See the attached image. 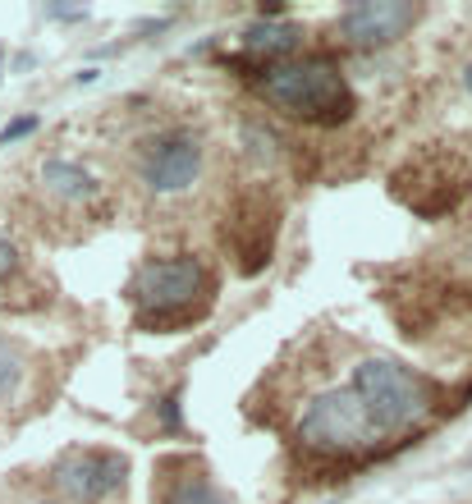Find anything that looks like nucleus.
I'll return each instance as SVG.
<instances>
[{
  "mask_svg": "<svg viewBox=\"0 0 472 504\" xmlns=\"http://www.w3.org/2000/svg\"><path fill=\"white\" fill-rule=\"evenodd\" d=\"M161 422H166V431L184 436V408H179V395H166V399H161Z\"/></svg>",
  "mask_w": 472,
  "mask_h": 504,
  "instance_id": "2eb2a0df",
  "label": "nucleus"
},
{
  "mask_svg": "<svg viewBox=\"0 0 472 504\" xmlns=\"http://www.w3.org/2000/svg\"><path fill=\"white\" fill-rule=\"evenodd\" d=\"M47 14H51V19H88V10H64V5H51Z\"/></svg>",
  "mask_w": 472,
  "mask_h": 504,
  "instance_id": "dca6fc26",
  "label": "nucleus"
},
{
  "mask_svg": "<svg viewBox=\"0 0 472 504\" xmlns=\"http://www.w3.org/2000/svg\"><path fill=\"white\" fill-rule=\"evenodd\" d=\"M463 88H468V97H472V60L463 64Z\"/></svg>",
  "mask_w": 472,
  "mask_h": 504,
  "instance_id": "a211bd4d",
  "label": "nucleus"
},
{
  "mask_svg": "<svg viewBox=\"0 0 472 504\" xmlns=\"http://www.w3.org/2000/svg\"><path fill=\"white\" fill-rule=\"evenodd\" d=\"M413 23H417L413 0H353L335 28L353 51H381V47H395Z\"/></svg>",
  "mask_w": 472,
  "mask_h": 504,
  "instance_id": "0eeeda50",
  "label": "nucleus"
},
{
  "mask_svg": "<svg viewBox=\"0 0 472 504\" xmlns=\"http://www.w3.org/2000/svg\"><path fill=\"white\" fill-rule=\"evenodd\" d=\"M19 266H23V252H19V243L5 235V225H0V280L19 276Z\"/></svg>",
  "mask_w": 472,
  "mask_h": 504,
  "instance_id": "ddd939ff",
  "label": "nucleus"
},
{
  "mask_svg": "<svg viewBox=\"0 0 472 504\" xmlns=\"http://www.w3.org/2000/svg\"><path fill=\"white\" fill-rule=\"evenodd\" d=\"M381 440V431L372 426L367 408L358 404V395L348 390H326L317 395L303 417H298V445L307 454H322V458H348V454H367Z\"/></svg>",
  "mask_w": 472,
  "mask_h": 504,
  "instance_id": "20e7f679",
  "label": "nucleus"
},
{
  "mask_svg": "<svg viewBox=\"0 0 472 504\" xmlns=\"http://www.w3.org/2000/svg\"><path fill=\"white\" fill-rule=\"evenodd\" d=\"M47 504H56V500H47Z\"/></svg>",
  "mask_w": 472,
  "mask_h": 504,
  "instance_id": "6ab92c4d",
  "label": "nucleus"
},
{
  "mask_svg": "<svg viewBox=\"0 0 472 504\" xmlns=\"http://www.w3.org/2000/svg\"><path fill=\"white\" fill-rule=\"evenodd\" d=\"M253 92L270 106L303 124H339L353 110V92L344 73L326 56H294L280 64H266L253 73Z\"/></svg>",
  "mask_w": 472,
  "mask_h": 504,
  "instance_id": "f257e3e1",
  "label": "nucleus"
},
{
  "mask_svg": "<svg viewBox=\"0 0 472 504\" xmlns=\"http://www.w3.org/2000/svg\"><path fill=\"white\" fill-rule=\"evenodd\" d=\"M129 298L147 321H188L211 298V270L202 257H151L133 270Z\"/></svg>",
  "mask_w": 472,
  "mask_h": 504,
  "instance_id": "7ed1b4c3",
  "label": "nucleus"
},
{
  "mask_svg": "<svg viewBox=\"0 0 472 504\" xmlns=\"http://www.w3.org/2000/svg\"><path fill=\"white\" fill-rule=\"evenodd\" d=\"M42 129V120L37 115H14V120L0 129V147H10V142H19V138H28V133H37Z\"/></svg>",
  "mask_w": 472,
  "mask_h": 504,
  "instance_id": "4468645a",
  "label": "nucleus"
},
{
  "mask_svg": "<svg viewBox=\"0 0 472 504\" xmlns=\"http://www.w3.org/2000/svg\"><path fill=\"white\" fill-rule=\"evenodd\" d=\"M138 175L142 184L156 192V198H175V192H188L202 175V142L193 133H161L142 147L138 157Z\"/></svg>",
  "mask_w": 472,
  "mask_h": 504,
  "instance_id": "423d86ee",
  "label": "nucleus"
},
{
  "mask_svg": "<svg viewBox=\"0 0 472 504\" xmlns=\"http://www.w3.org/2000/svg\"><path fill=\"white\" fill-rule=\"evenodd\" d=\"M97 79H101V69H92V64H88V69H78V79H73V83H83V88H88V83H97Z\"/></svg>",
  "mask_w": 472,
  "mask_h": 504,
  "instance_id": "f3484780",
  "label": "nucleus"
},
{
  "mask_svg": "<svg viewBox=\"0 0 472 504\" xmlns=\"http://www.w3.org/2000/svg\"><path fill=\"white\" fill-rule=\"evenodd\" d=\"M42 188L51 192V198H60L64 207H78V202H92L97 192H101V179L88 170V166H78L69 157H51L42 166Z\"/></svg>",
  "mask_w": 472,
  "mask_h": 504,
  "instance_id": "6e6552de",
  "label": "nucleus"
},
{
  "mask_svg": "<svg viewBox=\"0 0 472 504\" xmlns=\"http://www.w3.org/2000/svg\"><path fill=\"white\" fill-rule=\"evenodd\" d=\"M161 504H234V500L220 495L207 477H184V482H175V486L166 491Z\"/></svg>",
  "mask_w": 472,
  "mask_h": 504,
  "instance_id": "9d476101",
  "label": "nucleus"
},
{
  "mask_svg": "<svg viewBox=\"0 0 472 504\" xmlns=\"http://www.w3.org/2000/svg\"><path fill=\"white\" fill-rule=\"evenodd\" d=\"M298 28L294 23H248L244 28V56L248 60H262V64H280V60H294V51H298Z\"/></svg>",
  "mask_w": 472,
  "mask_h": 504,
  "instance_id": "1a4fd4ad",
  "label": "nucleus"
},
{
  "mask_svg": "<svg viewBox=\"0 0 472 504\" xmlns=\"http://www.w3.org/2000/svg\"><path fill=\"white\" fill-rule=\"evenodd\" d=\"M0 303H5V298H0Z\"/></svg>",
  "mask_w": 472,
  "mask_h": 504,
  "instance_id": "aec40b11",
  "label": "nucleus"
},
{
  "mask_svg": "<svg viewBox=\"0 0 472 504\" xmlns=\"http://www.w3.org/2000/svg\"><path fill=\"white\" fill-rule=\"evenodd\" d=\"M330 504H335V500H330Z\"/></svg>",
  "mask_w": 472,
  "mask_h": 504,
  "instance_id": "412c9836",
  "label": "nucleus"
},
{
  "mask_svg": "<svg viewBox=\"0 0 472 504\" xmlns=\"http://www.w3.org/2000/svg\"><path fill=\"white\" fill-rule=\"evenodd\" d=\"M348 390L367 408L372 426L381 436H408L436 413V390L413 367L390 358H363L348 376Z\"/></svg>",
  "mask_w": 472,
  "mask_h": 504,
  "instance_id": "f03ea898",
  "label": "nucleus"
},
{
  "mask_svg": "<svg viewBox=\"0 0 472 504\" xmlns=\"http://www.w3.org/2000/svg\"><path fill=\"white\" fill-rule=\"evenodd\" d=\"M19 380H23V358L14 354L5 339H0V399H10L19 390Z\"/></svg>",
  "mask_w": 472,
  "mask_h": 504,
  "instance_id": "9b49d317",
  "label": "nucleus"
},
{
  "mask_svg": "<svg viewBox=\"0 0 472 504\" xmlns=\"http://www.w3.org/2000/svg\"><path fill=\"white\" fill-rule=\"evenodd\" d=\"M51 482L73 504H106L129 486V458L115 449H69L56 463Z\"/></svg>",
  "mask_w": 472,
  "mask_h": 504,
  "instance_id": "39448f33",
  "label": "nucleus"
},
{
  "mask_svg": "<svg viewBox=\"0 0 472 504\" xmlns=\"http://www.w3.org/2000/svg\"><path fill=\"white\" fill-rule=\"evenodd\" d=\"M275 133H266L262 124H244V151H253V157H262V161H275Z\"/></svg>",
  "mask_w": 472,
  "mask_h": 504,
  "instance_id": "f8f14e48",
  "label": "nucleus"
}]
</instances>
